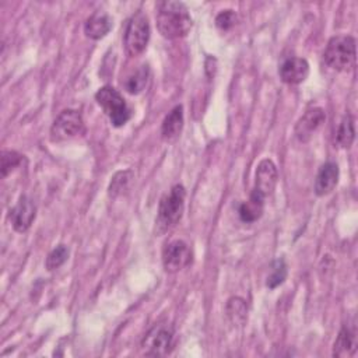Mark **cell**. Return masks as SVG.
Returning a JSON list of instances; mask_svg holds the SVG:
<instances>
[{"mask_svg": "<svg viewBox=\"0 0 358 358\" xmlns=\"http://www.w3.org/2000/svg\"><path fill=\"white\" fill-rule=\"evenodd\" d=\"M69 257V249L64 245L56 246L46 257V268L48 270H55L59 268Z\"/></svg>", "mask_w": 358, "mask_h": 358, "instance_id": "obj_22", "label": "cell"}, {"mask_svg": "<svg viewBox=\"0 0 358 358\" xmlns=\"http://www.w3.org/2000/svg\"><path fill=\"white\" fill-rule=\"evenodd\" d=\"M148 81V67L141 66L136 73H133L124 83V88L130 94H138L144 90Z\"/></svg>", "mask_w": 358, "mask_h": 358, "instance_id": "obj_20", "label": "cell"}, {"mask_svg": "<svg viewBox=\"0 0 358 358\" xmlns=\"http://www.w3.org/2000/svg\"><path fill=\"white\" fill-rule=\"evenodd\" d=\"M192 262V252L186 242L172 241L162 250V264L165 271L178 273Z\"/></svg>", "mask_w": 358, "mask_h": 358, "instance_id": "obj_8", "label": "cell"}, {"mask_svg": "<svg viewBox=\"0 0 358 358\" xmlns=\"http://www.w3.org/2000/svg\"><path fill=\"white\" fill-rule=\"evenodd\" d=\"M263 206H264V199H262L255 193H250L249 200L242 203L239 207L241 220L243 222H253L259 220L263 213Z\"/></svg>", "mask_w": 358, "mask_h": 358, "instance_id": "obj_17", "label": "cell"}, {"mask_svg": "<svg viewBox=\"0 0 358 358\" xmlns=\"http://www.w3.org/2000/svg\"><path fill=\"white\" fill-rule=\"evenodd\" d=\"M329 67L337 71L350 70L355 63V39L350 35L333 36L323 53Z\"/></svg>", "mask_w": 358, "mask_h": 358, "instance_id": "obj_2", "label": "cell"}, {"mask_svg": "<svg viewBox=\"0 0 358 358\" xmlns=\"http://www.w3.org/2000/svg\"><path fill=\"white\" fill-rule=\"evenodd\" d=\"M326 115L322 108H313L305 112L295 126V136L299 141H308L312 134L324 123Z\"/></svg>", "mask_w": 358, "mask_h": 358, "instance_id": "obj_11", "label": "cell"}, {"mask_svg": "<svg viewBox=\"0 0 358 358\" xmlns=\"http://www.w3.org/2000/svg\"><path fill=\"white\" fill-rule=\"evenodd\" d=\"M277 179H278V173L274 162L271 159L260 161L256 169V179H255V186L252 193L260 196L262 199H266L273 193Z\"/></svg>", "mask_w": 358, "mask_h": 358, "instance_id": "obj_9", "label": "cell"}, {"mask_svg": "<svg viewBox=\"0 0 358 358\" xmlns=\"http://www.w3.org/2000/svg\"><path fill=\"white\" fill-rule=\"evenodd\" d=\"M130 179H131V172H130V171L117 172V173L113 176V179H112V182H110V185H109V194L113 196V197L117 196V194H120V193L127 187Z\"/></svg>", "mask_w": 358, "mask_h": 358, "instance_id": "obj_23", "label": "cell"}, {"mask_svg": "<svg viewBox=\"0 0 358 358\" xmlns=\"http://www.w3.org/2000/svg\"><path fill=\"white\" fill-rule=\"evenodd\" d=\"M338 180V166L334 162H326L320 166L316 180H315V193L317 196H326L333 192Z\"/></svg>", "mask_w": 358, "mask_h": 358, "instance_id": "obj_13", "label": "cell"}, {"mask_svg": "<svg viewBox=\"0 0 358 358\" xmlns=\"http://www.w3.org/2000/svg\"><path fill=\"white\" fill-rule=\"evenodd\" d=\"M192 17L187 7L180 1H162L158 4L157 27L168 39L183 38L192 28Z\"/></svg>", "mask_w": 358, "mask_h": 358, "instance_id": "obj_1", "label": "cell"}, {"mask_svg": "<svg viewBox=\"0 0 358 358\" xmlns=\"http://www.w3.org/2000/svg\"><path fill=\"white\" fill-rule=\"evenodd\" d=\"M183 127V108L180 105L175 106L162 122V137L166 141H173L179 137Z\"/></svg>", "mask_w": 358, "mask_h": 358, "instance_id": "obj_15", "label": "cell"}, {"mask_svg": "<svg viewBox=\"0 0 358 358\" xmlns=\"http://www.w3.org/2000/svg\"><path fill=\"white\" fill-rule=\"evenodd\" d=\"M112 29V18L103 13H94L84 24V32L91 39H101Z\"/></svg>", "mask_w": 358, "mask_h": 358, "instance_id": "obj_14", "label": "cell"}, {"mask_svg": "<svg viewBox=\"0 0 358 358\" xmlns=\"http://www.w3.org/2000/svg\"><path fill=\"white\" fill-rule=\"evenodd\" d=\"M336 137H337L338 145H341L344 148H348L352 144V141L355 138V127H354V117L350 113H347L343 117Z\"/></svg>", "mask_w": 358, "mask_h": 358, "instance_id": "obj_18", "label": "cell"}, {"mask_svg": "<svg viewBox=\"0 0 358 358\" xmlns=\"http://www.w3.org/2000/svg\"><path fill=\"white\" fill-rule=\"evenodd\" d=\"M173 341V329L168 323H158L141 340V350L145 355L162 357L169 352Z\"/></svg>", "mask_w": 358, "mask_h": 358, "instance_id": "obj_6", "label": "cell"}, {"mask_svg": "<svg viewBox=\"0 0 358 358\" xmlns=\"http://www.w3.org/2000/svg\"><path fill=\"white\" fill-rule=\"evenodd\" d=\"M21 162V155L17 151H3L1 154V175L7 176Z\"/></svg>", "mask_w": 358, "mask_h": 358, "instance_id": "obj_24", "label": "cell"}, {"mask_svg": "<svg viewBox=\"0 0 358 358\" xmlns=\"http://www.w3.org/2000/svg\"><path fill=\"white\" fill-rule=\"evenodd\" d=\"M235 24H236V14L234 13V10H224L215 17V25L222 31L232 28Z\"/></svg>", "mask_w": 358, "mask_h": 358, "instance_id": "obj_25", "label": "cell"}, {"mask_svg": "<svg viewBox=\"0 0 358 358\" xmlns=\"http://www.w3.org/2000/svg\"><path fill=\"white\" fill-rule=\"evenodd\" d=\"M357 350V337H355V330L351 329L350 326H343L340 330L334 347H333V355L334 357H348L354 354Z\"/></svg>", "mask_w": 358, "mask_h": 358, "instance_id": "obj_16", "label": "cell"}, {"mask_svg": "<svg viewBox=\"0 0 358 358\" xmlns=\"http://www.w3.org/2000/svg\"><path fill=\"white\" fill-rule=\"evenodd\" d=\"M185 187L182 185H176L171 189L168 194H165L159 201L158 217L155 221L157 234H162L173 227L182 217L185 207Z\"/></svg>", "mask_w": 358, "mask_h": 358, "instance_id": "obj_3", "label": "cell"}, {"mask_svg": "<svg viewBox=\"0 0 358 358\" xmlns=\"http://www.w3.org/2000/svg\"><path fill=\"white\" fill-rule=\"evenodd\" d=\"M287 277V266H285V262L282 259H278L273 263V267H271V273L268 274L267 277V281H266V285L268 288H275L278 287L280 284L284 282Z\"/></svg>", "mask_w": 358, "mask_h": 358, "instance_id": "obj_21", "label": "cell"}, {"mask_svg": "<svg viewBox=\"0 0 358 358\" xmlns=\"http://www.w3.org/2000/svg\"><path fill=\"white\" fill-rule=\"evenodd\" d=\"M13 228L18 232H25L35 220V204L27 196H21L18 203L8 213Z\"/></svg>", "mask_w": 358, "mask_h": 358, "instance_id": "obj_10", "label": "cell"}, {"mask_svg": "<svg viewBox=\"0 0 358 358\" xmlns=\"http://www.w3.org/2000/svg\"><path fill=\"white\" fill-rule=\"evenodd\" d=\"M227 315L234 324L242 326L248 315V308L245 301L241 298H231L227 303Z\"/></svg>", "mask_w": 358, "mask_h": 358, "instance_id": "obj_19", "label": "cell"}, {"mask_svg": "<svg viewBox=\"0 0 358 358\" xmlns=\"http://www.w3.org/2000/svg\"><path fill=\"white\" fill-rule=\"evenodd\" d=\"M280 77L287 84H299L309 74V64L302 57H288L280 66Z\"/></svg>", "mask_w": 358, "mask_h": 358, "instance_id": "obj_12", "label": "cell"}, {"mask_svg": "<svg viewBox=\"0 0 358 358\" xmlns=\"http://www.w3.org/2000/svg\"><path fill=\"white\" fill-rule=\"evenodd\" d=\"M150 22L144 13L138 11L136 13L126 28L124 32V49L129 56H137L140 55L150 39Z\"/></svg>", "mask_w": 358, "mask_h": 358, "instance_id": "obj_5", "label": "cell"}, {"mask_svg": "<svg viewBox=\"0 0 358 358\" xmlns=\"http://www.w3.org/2000/svg\"><path fill=\"white\" fill-rule=\"evenodd\" d=\"M84 130V122L77 110L67 109L63 110L53 122L52 138L56 141L73 138L81 134Z\"/></svg>", "mask_w": 358, "mask_h": 358, "instance_id": "obj_7", "label": "cell"}, {"mask_svg": "<svg viewBox=\"0 0 358 358\" xmlns=\"http://www.w3.org/2000/svg\"><path fill=\"white\" fill-rule=\"evenodd\" d=\"M95 99L103 112L108 115L110 123L116 127L123 126L130 119V109L123 96L113 87H102L95 94Z\"/></svg>", "mask_w": 358, "mask_h": 358, "instance_id": "obj_4", "label": "cell"}]
</instances>
